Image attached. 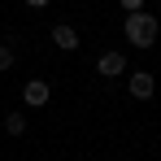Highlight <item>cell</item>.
Here are the masks:
<instances>
[{
  "instance_id": "cell-2",
  "label": "cell",
  "mask_w": 161,
  "mask_h": 161,
  "mask_svg": "<svg viewBox=\"0 0 161 161\" xmlns=\"http://www.w3.org/2000/svg\"><path fill=\"white\" fill-rule=\"evenodd\" d=\"M48 96H53V87H48L44 79H31L26 87H22V100H26L31 109H44V105H48Z\"/></svg>"
},
{
  "instance_id": "cell-5",
  "label": "cell",
  "mask_w": 161,
  "mask_h": 161,
  "mask_svg": "<svg viewBox=\"0 0 161 161\" xmlns=\"http://www.w3.org/2000/svg\"><path fill=\"white\" fill-rule=\"evenodd\" d=\"M53 44L61 48V53H74V48H79V31L61 22V26H53Z\"/></svg>"
},
{
  "instance_id": "cell-6",
  "label": "cell",
  "mask_w": 161,
  "mask_h": 161,
  "mask_svg": "<svg viewBox=\"0 0 161 161\" xmlns=\"http://www.w3.org/2000/svg\"><path fill=\"white\" fill-rule=\"evenodd\" d=\"M4 131L9 135H26V118H22V113H9V118H4Z\"/></svg>"
},
{
  "instance_id": "cell-8",
  "label": "cell",
  "mask_w": 161,
  "mask_h": 161,
  "mask_svg": "<svg viewBox=\"0 0 161 161\" xmlns=\"http://www.w3.org/2000/svg\"><path fill=\"white\" fill-rule=\"evenodd\" d=\"M118 4H122L126 13H144V0H118Z\"/></svg>"
},
{
  "instance_id": "cell-9",
  "label": "cell",
  "mask_w": 161,
  "mask_h": 161,
  "mask_svg": "<svg viewBox=\"0 0 161 161\" xmlns=\"http://www.w3.org/2000/svg\"><path fill=\"white\" fill-rule=\"evenodd\" d=\"M31 9H48V4H53V0H26Z\"/></svg>"
},
{
  "instance_id": "cell-7",
  "label": "cell",
  "mask_w": 161,
  "mask_h": 161,
  "mask_svg": "<svg viewBox=\"0 0 161 161\" xmlns=\"http://www.w3.org/2000/svg\"><path fill=\"white\" fill-rule=\"evenodd\" d=\"M13 61H18V53L4 44V48H0V74H4V70H13Z\"/></svg>"
},
{
  "instance_id": "cell-4",
  "label": "cell",
  "mask_w": 161,
  "mask_h": 161,
  "mask_svg": "<svg viewBox=\"0 0 161 161\" xmlns=\"http://www.w3.org/2000/svg\"><path fill=\"white\" fill-rule=\"evenodd\" d=\"M96 70H100L105 79H122V74H126V57H122V53H100Z\"/></svg>"
},
{
  "instance_id": "cell-3",
  "label": "cell",
  "mask_w": 161,
  "mask_h": 161,
  "mask_svg": "<svg viewBox=\"0 0 161 161\" xmlns=\"http://www.w3.org/2000/svg\"><path fill=\"white\" fill-rule=\"evenodd\" d=\"M126 87H131V96H135V100H153V92H157V79H153L148 70H139V74H131V79H126Z\"/></svg>"
},
{
  "instance_id": "cell-1",
  "label": "cell",
  "mask_w": 161,
  "mask_h": 161,
  "mask_svg": "<svg viewBox=\"0 0 161 161\" xmlns=\"http://www.w3.org/2000/svg\"><path fill=\"white\" fill-rule=\"evenodd\" d=\"M122 35H126V44H131V48H153V44H157V35H161V26H157V18L144 9V13H126Z\"/></svg>"
}]
</instances>
